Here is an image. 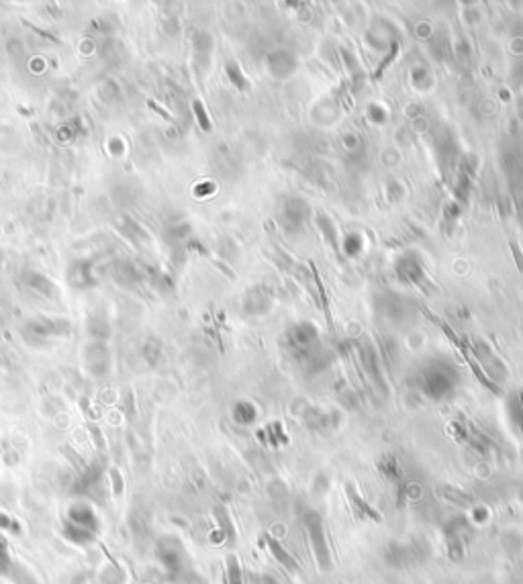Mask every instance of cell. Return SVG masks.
<instances>
[{"label":"cell","instance_id":"obj_1","mask_svg":"<svg viewBox=\"0 0 523 584\" xmlns=\"http://www.w3.org/2000/svg\"><path fill=\"white\" fill-rule=\"evenodd\" d=\"M266 544H268V548H270V552L274 554V558L289 570V572H298V564H296V560L292 558L289 552H285L282 550V546L274 539V537H270V535H266Z\"/></svg>","mask_w":523,"mask_h":584},{"label":"cell","instance_id":"obj_4","mask_svg":"<svg viewBox=\"0 0 523 584\" xmlns=\"http://www.w3.org/2000/svg\"><path fill=\"white\" fill-rule=\"evenodd\" d=\"M147 105H149V107H151V109H153V111H156L158 115H162L164 118L172 121V115H170V113H166V111H164V109H162V107H160L158 102H153V100H147Z\"/></svg>","mask_w":523,"mask_h":584},{"label":"cell","instance_id":"obj_2","mask_svg":"<svg viewBox=\"0 0 523 584\" xmlns=\"http://www.w3.org/2000/svg\"><path fill=\"white\" fill-rule=\"evenodd\" d=\"M192 109H195V115L199 118V125L203 127V131H211V121H209L206 113H204L203 102H201V100H195V102H192Z\"/></svg>","mask_w":523,"mask_h":584},{"label":"cell","instance_id":"obj_3","mask_svg":"<svg viewBox=\"0 0 523 584\" xmlns=\"http://www.w3.org/2000/svg\"><path fill=\"white\" fill-rule=\"evenodd\" d=\"M227 574H229V584H243L239 564H237L235 560H229V570H227Z\"/></svg>","mask_w":523,"mask_h":584}]
</instances>
